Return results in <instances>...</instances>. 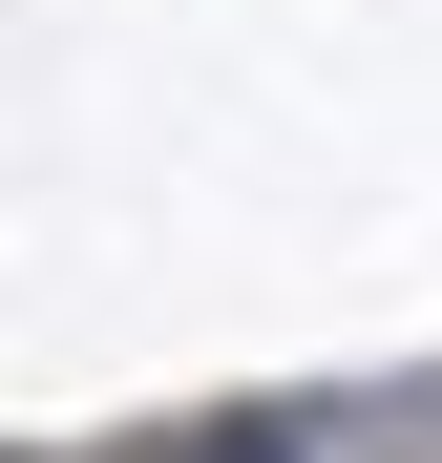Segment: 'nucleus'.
Wrapping results in <instances>:
<instances>
[]
</instances>
